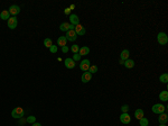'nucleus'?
Wrapping results in <instances>:
<instances>
[{"instance_id": "16", "label": "nucleus", "mask_w": 168, "mask_h": 126, "mask_svg": "<svg viewBox=\"0 0 168 126\" xmlns=\"http://www.w3.org/2000/svg\"><path fill=\"white\" fill-rule=\"evenodd\" d=\"M89 53H90V48L87 46H83V47H81V48L78 50V54H80V55L85 56V55H87Z\"/></svg>"}, {"instance_id": "23", "label": "nucleus", "mask_w": 168, "mask_h": 126, "mask_svg": "<svg viewBox=\"0 0 168 126\" xmlns=\"http://www.w3.org/2000/svg\"><path fill=\"white\" fill-rule=\"evenodd\" d=\"M44 45H45V47L49 48V47L53 45V43H52V40H51V38H45V40H44Z\"/></svg>"}, {"instance_id": "24", "label": "nucleus", "mask_w": 168, "mask_h": 126, "mask_svg": "<svg viewBox=\"0 0 168 126\" xmlns=\"http://www.w3.org/2000/svg\"><path fill=\"white\" fill-rule=\"evenodd\" d=\"M139 124H140V126H148L149 122H148V119L146 118V117H142V118L139 120Z\"/></svg>"}, {"instance_id": "20", "label": "nucleus", "mask_w": 168, "mask_h": 126, "mask_svg": "<svg viewBox=\"0 0 168 126\" xmlns=\"http://www.w3.org/2000/svg\"><path fill=\"white\" fill-rule=\"evenodd\" d=\"M0 18H1L2 20H8L9 18H10V14H9V11L8 10L1 11V14H0Z\"/></svg>"}, {"instance_id": "30", "label": "nucleus", "mask_w": 168, "mask_h": 126, "mask_svg": "<svg viewBox=\"0 0 168 126\" xmlns=\"http://www.w3.org/2000/svg\"><path fill=\"white\" fill-rule=\"evenodd\" d=\"M81 60V55H80V54H74V56H73V61H74V62H75V61H80Z\"/></svg>"}, {"instance_id": "8", "label": "nucleus", "mask_w": 168, "mask_h": 126, "mask_svg": "<svg viewBox=\"0 0 168 126\" xmlns=\"http://www.w3.org/2000/svg\"><path fill=\"white\" fill-rule=\"evenodd\" d=\"M8 11H9V14L11 15V17H16V16L20 12V8L18 6H16V4H13V6H11L10 8H9Z\"/></svg>"}, {"instance_id": "10", "label": "nucleus", "mask_w": 168, "mask_h": 126, "mask_svg": "<svg viewBox=\"0 0 168 126\" xmlns=\"http://www.w3.org/2000/svg\"><path fill=\"white\" fill-rule=\"evenodd\" d=\"M74 30H75V33H76V35H80V36H82V35H84L85 33H86V30H85V28L82 26L81 24H78V25H76L75 27H74Z\"/></svg>"}, {"instance_id": "14", "label": "nucleus", "mask_w": 168, "mask_h": 126, "mask_svg": "<svg viewBox=\"0 0 168 126\" xmlns=\"http://www.w3.org/2000/svg\"><path fill=\"white\" fill-rule=\"evenodd\" d=\"M167 120H168V116H167V114L163 112V114L159 115V117H158V122H159V124H163V125H165V124L167 123Z\"/></svg>"}, {"instance_id": "11", "label": "nucleus", "mask_w": 168, "mask_h": 126, "mask_svg": "<svg viewBox=\"0 0 168 126\" xmlns=\"http://www.w3.org/2000/svg\"><path fill=\"white\" fill-rule=\"evenodd\" d=\"M64 64L67 69H73V68H75V62H74L73 58H66V60L64 61Z\"/></svg>"}, {"instance_id": "33", "label": "nucleus", "mask_w": 168, "mask_h": 126, "mask_svg": "<svg viewBox=\"0 0 168 126\" xmlns=\"http://www.w3.org/2000/svg\"><path fill=\"white\" fill-rule=\"evenodd\" d=\"M31 126H42V124H39V123H36V122H35V123H34Z\"/></svg>"}, {"instance_id": "9", "label": "nucleus", "mask_w": 168, "mask_h": 126, "mask_svg": "<svg viewBox=\"0 0 168 126\" xmlns=\"http://www.w3.org/2000/svg\"><path fill=\"white\" fill-rule=\"evenodd\" d=\"M18 25V19L16 17H10L8 19V27L10 29H15Z\"/></svg>"}, {"instance_id": "1", "label": "nucleus", "mask_w": 168, "mask_h": 126, "mask_svg": "<svg viewBox=\"0 0 168 126\" xmlns=\"http://www.w3.org/2000/svg\"><path fill=\"white\" fill-rule=\"evenodd\" d=\"M24 115H25V112L21 107H17L11 112V116H12L13 118H21Z\"/></svg>"}, {"instance_id": "7", "label": "nucleus", "mask_w": 168, "mask_h": 126, "mask_svg": "<svg viewBox=\"0 0 168 126\" xmlns=\"http://www.w3.org/2000/svg\"><path fill=\"white\" fill-rule=\"evenodd\" d=\"M74 27L75 26H73V25L69 24V22H63V24L59 26V29L62 32H68V30H73Z\"/></svg>"}, {"instance_id": "15", "label": "nucleus", "mask_w": 168, "mask_h": 126, "mask_svg": "<svg viewBox=\"0 0 168 126\" xmlns=\"http://www.w3.org/2000/svg\"><path fill=\"white\" fill-rule=\"evenodd\" d=\"M129 55H130L129 51H128V50H123V51L121 52V54H120V60L121 61L128 60V58H129Z\"/></svg>"}, {"instance_id": "13", "label": "nucleus", "mask_w": 168, "mask_h": 126, "mask_svg": "<svg viewBox=\"0 0 168 126\" xmlns=\"http://www.w3.org/2000/svg\"><path fill=\"white\" fill-rule=\"evenodd\" d=\"M69 24H72L73 26H76V25L80 24V19L76 15H69Z\"/></svg>"}, {"instance_id": "17", "label": "nucleus", "mask_w": 168, "mask_h": 126, "mask_svg": "<svg viewBox=\"0 0 168 126\" xmlns=\"http://www.w3.org/2000/svg\"><path fill=\"white\" fill-rule=\"evenodd\" d=\"M123 65H124L127 69H132V68L134 66V61H133V60H130V58H128V60L124 61Z\"/></svg>"}, {"instance_id": "6", "label": "nucleus", "mask_w": 168, "mask_h": 126, "mask_svg": "<svg viewBox=\"0 0 168 126\" xmlns=\"http://www.w3.org/2000/svg\"><path fill=\"white\" fill-rule=\"evenodd\" d=\"M120 120L122 124L127 125V124H129L131 122V117H130V115L128 112H122V115L120 116Z\"/></svg>"}, {"instance_id": "25", "label": "nucleus", "mask_w": 168, "mask_h": 126, "mask_svg": "<svg viewBox=\"0 0 168 126\" xmlns=\"http://www.w3.org/2000/svg\"><path fill=\"white\" fill-rule=\"evenodd\" d=\"M89 71H90V73L91 74L96 73V72H98V66H96V65H92V66H90Z\"/></svg>"}, {"instance_id": "29", "label": "nucleus", "mask_w": 168, "mask_h": 126, "mask_svg": "<svg viewBox=\"0 0 168 126\" xmlns=\"http://www.w3.org/2000/svg\"><path fill=\"white\" fill-rule=\"evenodd\" d=\"M121 110H122V112H128V110H129V106L123 105L122 107H121Z\"/></svg>"}, {"instance_id": "21", "label": "nucleus", "mask_w": 168, "mask_h": 126, "mask_svg": "<svg viewBox=\"0 0 168 126\" xmlns=\"http://www.w3.org/2000/svg\"><path fill=\"white\" fill-rule=\"evenodd\" d=\"M143 115H145V114H143V110L142 109H137L136 112H134V117H136L138 120H140V119L142 118Z\"/></svg>"}, {"instance_id": "31", "label": "nucleus", "mask_w": 168, "mask_h": 126, "mask_svg": "<svg viewBox=\"0 0 168 126\" xmlns=\"http://www.w3.org/2000/svg\"><path fill=\"white\" fill-rule=\"evenodd\" d=\"M68 47H67V46H63L62 47V51H63V53H67V52H68Z\"/></svg>"}, {"instance_id": "34", "label": "nucleus", "mask_w": 168, "mask_h": 126, "mask_svg": "<svg viewBox=\"0 0 168 126\" xmlns=\"http://www.w3.org/2000/svg\"><path fill=\"white\" fill-rule=\"evenodd\" d=\"M159 126H166V125H163V124H160V125H159Z\"/></svg>"}, {"instance_id": "28", "label": "nucleus", "mask_w": 168, "mask_h": 126, "mask_svg": "<svg viewBox=\"0 0 168 126\" xmlns=\"http://www.w3.org/2000/svg\"><path fill=\"white\" fill-rule=\"evenodd\" d=\"M49 52H51V53H56V52H57V46H56V45H52V46L49 47Z\"/></svg>"}, {"instance_id": "27", "label": "nucleus", "mask_w": 168, "mask_h": 126, "mask_svg": "<svg viewBox=\"0 0 168 126\" xmlns=\"http://www.w3.org/2000/svg\"><path fill=\"white\" fill-rule=\"evenodd\" d=\"M35 122H36V117H34V116H29L27 118V123H29V124H34Z\"/></svg>"}, {"instance_id": "2", "label": "nucleus", "mask_w": 168, "mask_h": 126, "mask_svg": "<svg viewBox=\"0 0 168 126\" xmlns=\"http://www.w3.org/2000/svg\"><path fill=\"white\" fill-rule=\"evenodd\" d=\"M165 109H166V107L163 106L161 104H156V105H154L151 108L152 112H154V114H158V115L163 114V112H165Z\"/></svg>"}, {"instance_id": "32", "label": "nucleus", "mask_w": 168, "mask_h": 126, "mask_svg": "<svg viewBox=\"0 0 168 126\" xmlns=\"http://www.w3.org/2000/svg\"><path fill=\"white\" fill-rule=\"evenodd\" d=\"M64 12H65V15H71V9H69V8H66Z\"/></svg>"}, {"instance_id": "3", "label": "nucleus", "mask_w": 168, "mask_h": 126, "mask_svg": "<svg viewBox=\"0 0 168 126\" xmlns=\"http://www.w3.org/2000/svg\"><path fill=\"white\" fill-rule=\"evenodd\" d=\"M157 42H158L159 45H166L168 42V37L165 33H159L158 36H157Z\"/></svg>"}, {"instance_id": "18", "label": "nucleus", "mask_w": 168, "mask_h": 126, "mask_svg": "<svg viewBox=\"0 0 168 126\" xmlns=\"http://www.w3.org/2000/svg\"><path fill=\"white\" fill-rule=\"evenodd\" d=\"M159 99H160L161 101H167L168 100V91L167 90H164V91H161L160 94H159Z\"/></svg>"}, {"instance_id": "4", "label": "nucleus", "mask_w": 168, "mask_h": 126, "mask_svg": "<svg viewBox=\"0 0 168 126\" xmlns=\"http://www.w3.org/2000/svg\"><path fill=\"white\" fill-rule=\"evenodd\" d=\"M66 40H71V42H75L76 40V38H77V35H76V33H75V30H68V32H66Z\"/></svg>"}, {"instance_id": "5", "label": "nucleus", "mask_w": 168, "mask_h": 126, "mask_svg": "<svg viewBox=\"0 0 168 126\" xmlns=\"http://www.w3.org/2000/svg\"><path fill=\"white\" fill-rule=\"evenodd\" d=\"M90 60H83V61H81V63H80V69L82 70V71H84V72H87L89 71V69H90Z\"/></svg>"}, {"instance_id": "12", "label": "nucleus", "mask_w": 168, "mask_h": 126, "mask_svg": "<svg viewBox=\"0 0 168 126\" xmlns=\"http://www.w3.org/2000/svg\"><path fill=\"white\" fill-rule=\"evenodd\" d=\"M92 79V74L90 73V72H84V73L82 74V82L83 83H87L90 82Z\"/></svg>"}, {"instance_id": "19", "label": "nucleus", "mask_w": 168, "mask_h": 126, "mask_svg": "<svg viewBox=\"0 0 168 126\" xmlns=\"http://www.w3.org/2000/svg\"><path fill=\"white\" fill-rule=\"evenodd\" d=\"M57 44L58 45H60V46H66V44H67V40H66V37L65 36H60V37H58V40H57Z\"/></svg>"}, {"instance_id": "22", "label": "nucleus", "mask_w": 168, "mask_h": 126, "mask_svg": "<svg viewBox=\"0 0 168 126\" xmlns=\"http://www.w3.org/2000/svg\"><path fill=\"white\" fill-rule=\"evenodd\" d=\"M159 81L163 83H167L168 82V74L167 73H164L159 76Z\"/></svg>"}, {"instance_id": "26", "label": "nucleus", "mask_w": 168, "mask_h": 126, "mask_svg": "<svg viewBox=\"0 0 168 126\" xmlns=\"http://www.w3.org/2000/svg\"><path fill=\"white\" fill-rule=\"evenodd\" d=\"M78 50H80V47H78V45H73V46L71 47V51L73 52L74 54H77V53H78Z\"/></svg>"}]
</instances>
